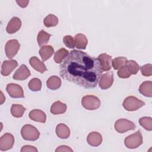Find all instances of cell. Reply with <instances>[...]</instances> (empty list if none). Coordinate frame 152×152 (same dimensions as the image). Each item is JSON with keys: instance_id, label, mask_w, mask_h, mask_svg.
<instances>
[{"instance_id": "5bb4252c", "label": "cell", "mask_w": 152, "mask_h": 152, "mask_svg": "<svg viewBox=\"0 0 152 152\" xmlns=\"http://www.w3.org/2000/svg\"><path fill=\"white\" fill-rule=\"evenodd\" d=\"M97 59L99 60L103 71H109L112 68V56L106 53L100 54Z\"/></svg>"}, {"instance_id": "d6986e66", "label": "cell", "mask_w": 152, "mask_h": 152, "mask_svg": "<svg viewBox=\"0 0 152 152\" xmlns=\"http://www.w3.org/2000/svg\"><path fill=\"white\" fill-rule=\"evenodd\" d=\"M139 92L143 96L148 97H152V82L145 81L141 83L139 87Z\"/></svg>"}, {"instance_id": "836d02e7", "label": "cell", "mask_w": 152, "mask_h": 152, "mask_svg": "<svg viewBox=\"0 0 152 152\" xmlns=\"http://www.w3.org/2000/svg\"><path fill=\"white\" fill-rule=\"evenodd\" d=\"M117 74L119 76V77L122 78H129L131 75L129 73V72L128 71L125 65L119 69V70L117 72Z\"/></svg>"}, {"instance_id": "f1b7e54d", "label": "cell", "mask_w": 152, "mask_h": 152, "mask_svg": "<svg viewBox=\"0 0 152 152\" xmlns=\"http://www.w3.org/2000/svg\"><path fill=\"white\" fill-rule=\"evenodd\" d=\"M139 124L145 130L148 131L152 130V119L151 117L144 116L140 118Z\"/></svg>"}, {"instance_id": "52a82bcc", "label": "cell", "mask_w": 152, "mask_h": 152, "mask_svg": "<svg viewBox=\"0 0 152 152\" xmlns=\"http://www.w3.org/2000/svg\"><path fill=\"white\" fill-rule=\"evenodd\" d=\"M20 48V44L16 39L8 40L5 46V52L8 58L11 59L17 53Z\"/></svg>"}, {"instance_id": "7c38bea8", "label": "cell", "mask_w": 152, "mask_h": 152, "mask_svg": "<svg viewBox=\"0 0 152 152\" xmlns=\"http://www.w3.org/2000/svg\"><path fill=\"white\" fill-rule=\"evenodd\" d=\"M31 75L30 71L26 65L22 64L14 72L12 78L15 80L22 81L26 80Z\"/></svg>"}, {"instance_id": "3957f363", "label": "cell", "mask_w": 152, "mask_h": 152, "mask_svg": "<svg viewBox=\"0 0 152 152\" xmlns=\"http://www.w3.org/2000/svg\"><path fill=\"white\" fill-rule=\"evenodd\" d=\"M145 105V102L135 96H128L125 99L122 106L128 111H135Z\"/></svg>"}, {"instance_id": "1f68e13d", "label": "cell", "mask_w": 152, "mask_h": 152, "mask_svg": "<svg viewBox=\"0 0 152 152\" xmlns=\"http://www.w3.org/2000/svg\"><path fill=\"white\" fill-rule=\"evenodd\" d=\"M63 42L65 46H66L68 48L74 49L75 47L74 38L70 35L65 36L63 37Z\"/></svg>"}, {"instance_id": "8992f818", "label": "cell", "mask_w": 152, "mask_h": 152, "mask_svg": "<svg viewBox=\"0 0 152 152\" xmlns=\"http://www.w3.org/2000/svg\"><path fill=\"white\" fill-rule=\"evenodd\" d=\"M115 129L119 133H124L135 129V124L126 119H119L115 122Z\"/></svg>"}, {"instance_id": "6da1fadb", "label": "cell", "mask_w": 152, "mask_h": 152, "mask_svg": "<svg viewBox=\"0 0 152 152\" xmlns=\"http://www.w3.org/2000/svg\"><path fill=\"white\" fill-rule=\"evenodd\" d=\"M102 72L97 58L75 49L68 53L59 66V74L64 80L84 88H95Z\"/></svg>"}, {"instance_id": "30bf717a", "label": "cell", "mask_w": 152, "mask_h": 152, "mask_svg": "<svg viewBox=\"0 0 152 152\" xmlns=\"http://www.w3.org/2000/svg\"><path fill=\"white\" fill-rule=\"evenodd\" d=\"M113 83V72L110 71L102 74L99 81V85L101 89L106 90L110 88Z\"/></svg>"}, {"instance_id": "e575fe53", "label": "cell", "mask_w": 152, "mask_h": 152, "mask_svg": "<svg viewBox=\"0 0 152 152\" xmlns=\"http://www.w3.org/2000/svg\"><path fill=\"white\" fill-rule=\"evenodd\" d=\"M20 151H21V152H25V151H36V152H37L38 150L34 146L26 145L21 147V149Z\"/></svg>"}, {"instance_id": "8fae6325", "label": "cell", "mask_w": 152, "mask_h": 152, "mask_svg": "<svg viewBox=\"0 0 152 152\" xmlns=\"http://www.w3.org/2000/svg\"><path fill=\"white\" fill-rule=\"evenodd\" d=\"M17 66L18 63L16 60L11 59L4 61L1 65V73L4 76H8Z\"/></svg>"}, {"instance_id": "f546056e", "label": "cell", "mask_w": 152, "mask_h": 152, "mask_svg": "<svg viewBox=\"0 0 152 152\" xmlns=\"http://www.w3.org/2000/svg\"><path fill=\"white\" fill-rule=\"evenodd\" d=\"M127 61L126 57L119 56L114 58L112 61V65L114 69H119L122 66H124Z\"/></svg>"}, {"instance_id": "ba28073f", "label": "cell", "mask_w": 152, "mask_h": 152, "mask_svg": "<svg viewBox=\"0 0 152 152\" xmlns=\"http://www.w3.org/2000/svg\"><path fill=\"white\" fill-rule=\"evenodd\" d=\"M14 144V137L10 133H5L0 138V150L7 151L13 147Z\"/></svg>"}, {"instance_id": "4dcf8cb0", "label": "cell", "mask_w": 152, "mask_h": 152, "mask_svg": "<svg viewBox=\"0 0 152 152\" xmlns=\"http://www.w3.org/2000/svg\"><path fill=\"white\" fill-rule=\"evenodd\" d=\"M28 87L33 91H40L42 88V82L37 78H32L28 84Z\"/></svg>"}, {"instance_id": "83f0119b", "label": "cell", "mask_w": 152, "mask_h": 152, "mask_svg": "<svg viewBox=\"0 0 152 152\" xmlns=\"http://www.w3.org/2000/svg\"><path fill=\"white\" fill-rule=\"evenodd\" d=\"M125 66L131 74H136L140 69V66L138 63L133 60L127 61Z\"/></svg>"}, {"instance_id": "2e32d148", "label": "cell", "mask_w": 152, "mask_h": 152, "mask_svg": "<svg viewBox=\"0 0 152 152\" xmlns=\"http://www.w3.org/2000/svg\"><path fill=\"white\" fill-rule=\"evenodd\" d=\"M28 116L32 121L41 123H45L46 121V113L39 109H33L28 114Z\"/></svg>"}, {"instance_id": "7402d4cb", "label": "cell", "mask_w": 152, "mask_h": 152, "mask_svg": "<svg viewBox=\"0 0 152 152\" xmlns=\"http://www.w3.org/2000/svg\"><path fill=\"white\" fill-rule=\"evenodd\" d=\"M39 53L42 61H45L49 59L54 53V49L50 45L44 46L40 49Z\"/></svg>"}, {"instance_id": "277c9868", "label": "cell", "mask_w": 152, "mask_h": 152, "mask_svg": "<svg viewBox=\"0 0 152 152\" xmlns=\"http://www.w3.org/2000/svg\"><path fill=\"white\" fill-rule=\"evenodd\" d=\"M142 137L140 131L127 136L125 140L124 144L125 146L129 149H134L138 148L142 144Z\"/></svg>"}, {"instance_id": "9c48e42d", "label": "cell", "mask_w": 152, "mask_h": 152, "mask_svg": "<svg viewBox=\"0 0 152 152\" xmlns=\"http://www.w3.org/2000/svg\"><path fill=\"white\" fill-rule=\"evenodd\" d=\"M6 90L12 98H24V94L23 88L18 84L10 83L7 85Z\"/></svg>"}, {"instance_id": "7a4b0ae2", "label": "cell", "mask_w": 152, "mask_h": 152, "mask_svg": "<svg viewBox=\"0 0 152 152\" xmlns=\"http://www.w3.org/2000/svg\"><path fill=\"white\" fill-rule=\"evenodd\" d=\"M21 135L24 140L27 141H36L40 136V132L33 125L26 124L21 129Z\"/></svg>"}, {"instance_id": "8d00e7d4", "label": "cell", "mask_w": 152, "mask_h": 152, "mask_svg": "<svg viewBox=\"0 0 152 152\" xmlns=\"http://www.w3.org/2000/svg\"><path fill=\"white\" fill-rule=\"evenodd\" d=\"M16 2L18 4V5L21 7V8H25L27 6L29 1H16Z\"/></svg>"}, {"instance_id": "74e56055", "label": "cell", "mask_w": 152, "mask_h": 152, "mask_svg": "<svg viewBox=\"0 0 152 152\" xmlns=\"http://www.w3.org/2000/svg\"><path fill=\"white\" fill-rule=\"evenodd\" d=\"M1 104H2L4 101L5 100V97L4 96V94L2 93V92L1 91Z\"/></svg>"}, {"instance_id": "4316f807", "label": "cell", "mask_w": 152, "mask_h": 152, "mask_svg": "<svg viewBox=\"0 0 152 152\" xmlns=\"http://www.w3.org/2000/svg\"><path fill=\"white\" fill-rule=\"evenodd\" d=\"M43 24L46 27H55L58 24V18L53 14H49L44 18Z\"/></svg>"}, {"instance_id": "ffe728a7", "label": "cell", "mask_w": 152, "mask_h": 152, "mask_svg": "<svg viewBox=\"0 0 152 152\" xmlns=\"http://www.w3.org/2000/svg\"><path fill=\"white\" fill-rule=\"evenodd\" d=\"M66 104L60 101H56L52 104L50 110L53 115H59L64 113L66 110Z\"/></svg>"}, {"instance_id": "9a60e30c", "label": "cell", "mask_w": 152, "mask_h": 152, "mask_svg": "<svg viewBox=\"0 0 152 152\" xmlns=\"http://www.w3.org/2000/svg\"><path fill=\"white\" fill-rule=\"evenodd\" d=\"M87 141L92 147H98L102 142V135L97 132H91L88 134L87 137Z\"/></svg>"}, {"instance_id": "d4e9b609", "label": "cell", "mask_w": 152, "mask_h": 152, "mask_svg": "<svg viewBox=\"0 0 152 152\" xmlns=\"http://www.w3.org/2000/svg\"><path fill=\"white\" fill-rule=\"evenodd\" d=\"M26 109L21 104H14L11 107V113L15 118H21L23 116Z\"/></svg>"}, {"instance_id": "cb8c5ba5", "label": "cell", "mask_w": 152, "mask_h": 152, "mask_svg": "<svg viewBox=\"0 0 152 152\" xmlns=\"http://www.w3.org/2000/svg\"><path fill=\"white\" fill-rule=\"evenodd\" d=\"M50 36L51 34L46 32L45 30H40L37 36V41L39 46L42 47L46 45L48 43Z\"/></svg>"}, {"instance_id": "d6a6232c", "label": "cell", "mask_w": 152, "mask_h": 152, "mask_svg": "<svg viewBox=\"0 0 152 152\" xmlns=\"http://www.w3.org/2000/svg\"><path fill=\"white\" fill-rule=\"evenodd\" d=\"M141 72L145 77H150L152 75V65L151 64H145L141 67Z\"/></svg>"}, {"instance_id": "ac0fdd59", "label": "cell", "mask_w": 152, "mask_h": 152, "mask_svg": "<svg viewBox=\"0 0 152 152\" xmlns=\"http://www.w3.org/2000/svg\"><path fill=\"white\" fill-rule=\"evenodd\" d=\"M56 134L61 139H66L70 135V130L68 126L64 124H59L56 127Z\"/></svg>"}, {"instance_id": "d590c367", "label": "cell", "mask_w": 152, "mask_h": 152, "mask_svg": "<svg viewBox=\"0 0 152 152\" xmlns=\"http://www.w3.org/2000/svg\"><path fill=\"white\" fill-rule=\"evenodd\" d=\"M56 152H58V151H73V150L68 146L67 145H60L59 146L58 148H56V149L55 150Z\"/></svg>"}, {"instance_id": "603a6c76", "label": "cell", "mask_w": 152, "mask_h": 152, "mask_svg": "<svg viewBox=\"0 0 152 152\" xmlns=\"http://www.w3.org/2000/svg\"><path fill=\"white\" fill-rule=\"evenodd\" d=\"M46 86L48 88L55 90L60 88L61 86V78L56 75L51 76L46 81Z\"/></svg>"}, {"instance_id": "5b68a950", "label": "cell", "mask_w": 152, "mask_h": 152, "mask_svg": "<svg viewBox=\"0 0 152 152\" xmlns=\"http://www.w3.org/2000/svg\"><path fill=\"white\" fill-rule=\"evenodd\" d=\"M81 104L84 108L89 110H93L100 106V99L93 95H87L82 98Z\"/></svg>"}, {"instance_id": "e0dca14e", "label": "cell", "mask_w": 152, "mask_h": 152, "mask_svg": "<svg viewBox=\"0 0 152 152\" xmlns=\"http://www.w3.org/2000/svg\"><path fill=\"white\" fill-rule=\"evenodd\" d=\"M29 63L31 67L40 73H43L47 71V68L43 62L41 61L36 56H32L29 59Z\"/></svg>"}, {"instance_id": "44dd1931", "label": "cell", "mask_w": 152, "mask_h": 152, "mask_svg": "<svg viewBox=\"0 0 152 152\" xmlns=\"http://www.w3.org/2000/svg\"><path fill=\"white\" fill-rule=\"evenodd\" d=\"M74 38L75 46L78 49H85L87 45L88 40L86 36L82 33L77 34Z\"/></svg>"}, {"instance_id": "4fadbf2b", "label": "cell", "mask_w": 152, "mask_h": 152, "mask_svg": "<svg viewBox=\"0 0 152 152\" xmlns=\"http://www.w3.org/2000/svg\"><path fill=\"white\" fill-rule=\"evenodd\" d=\"M21 27V20L17 17H14L8 22L6 27V31L9 34H13L18 31Z\"/></svg>"}, {"instance_id": "484cf974", "label": "cell", "mask_w": 152, "mask_h": 152, "mask_svg": "<svg viewBox=\"0 0 152 152\" xmlns=\"http://www.w3.org/2000/svg\"><path fill=\"white\" fill-rule=\"evenodd\" d=\"M69 52L65 48H61L58 49L54 55V61L57 64H61L63 60L68 55Z\"/></svg>"}]
</instances>
